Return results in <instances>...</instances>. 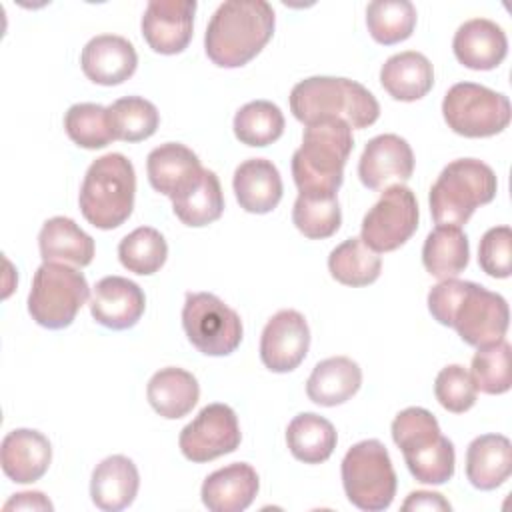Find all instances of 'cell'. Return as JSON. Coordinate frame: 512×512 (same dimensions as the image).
Masks as SVG:
<instances>
[{"label":"cell","mask_w":512,"mask_h":512,"mask_svg":"<svg viewBox=\"0 0 512 512\" xmlns=\"http://www.w3.org/2000/svg\"><path fill=\"white\" fill-rule=\"evenodd\" d=\"M478 264L492 278H508L512 272V230L494 226L484 232L478 246Z\"/></svg>","instance_id":"42"},{"label":"cell","mask_w":512,"mask_h":512,"mask_svg":"<svg viewBox=\"0 0 512 512\" xmlns=\"http://www.w3.org/2000/svg\"><path fill=\"white\" fill-rule=\"evenodd\" d=\"M64 128L68 138L86 150H98L114 140L108 108L94 102L72 104L64 114Z\"/></svg>","instance_id":"39"},{"label":"cell","mask_w":512,"mask_h":512,"mask_svg":"<svg viewBox=\"0 0 512 512\" xmlns=\"http://www.w3.org/2000/svg\"><path fill=\"white\" fill-rule=\"evenodd\" d=\"M196 0H150L142 16V36L158 54H178L194 30Z\"/></svg>","instance_id":"15"},{"label":"cell","mask_w":512,"mask_h":512,"mask_svg":"<svg viewBox=\"0 0 512 512\" xmlns=\"http://www.w3.org/2000/svg\"><path fill=\"white\" fill-rule=\"evenodd\" d=\"M182 326L190 344L206 356H228L242 342V320L236 310L210 292H188Z\"/></svg>","instance_id":"11"},{"label":"cell","mask_w":512,"mask_h":512,"mask_svg":"<svg viewBox=\"0 0 512 512\" xmlns=\"http://www.w3.org/2000/svg\"><path fill=\"white\" fill-rule=\"evenodd\" d=\"M168 256L164 236L152 226H140L126 234L118 244L120 264L134 274L150 276L158 272Z\"/></svg>","instance_id":"38"},{"label":"cell","mask_w":512,"mask_h":512,"mask_svg":"<svg viewBox=\"0 0 512 512\" xmlns=\"http://www.w3.org/2000/svg\"><path fill=\"white\" fill-rule=\"evenodd\" d=\"M328 270L334 280L346 286H368L378 280L382 260L362 238H348L328 256Z\"/></svg>","instance_id":"32"},{"label":"cell","mask_w":512,"mask_h":512,"mask_svg":"<svg viewBox=\"0 0 512 512\" xmlns=\"http://www.w3.org/2000/svg\"><path fill=\"white\" fill-rule=\"evenodd\" d=\"M352 148V128L344 120L324 118L308 124L302 144L292 156V176L298 192L336 194Z\"/></svg>","instance_id":"3"},{"label":"cell","mask_w":512,"mask_h":512,"mask_svg":"<svg viewBox=\"0 0 512 512\" xmlns=\"http://www.w3.org/2000/svg\"><path fill=\"white\" fill-rule=\"evenodd\" d=\"M234 134L246 146H268L284 132V114L270 100L244 104L234 116Z\"/></svg>","instance_id":"37"},{"label":"cell","mask_w":512,"mask_h":512,"mask_svg":"<svg viewBox=\"0 0 512 512\" xmlns=\"http://www.w3.org/2000/svg\"><path fill=\"white\" fill-rule=\"evenodd\" d=\"M80 64L86 78L94 84L116 86L134 74L138 54L132 42L124 36L98 34L82 48Z\"/></svg>","instance_id":"19"},{"label":"cell","mask_w":512,"mask_h":512,"mask_svg":"<svg viewBox=\"0 0 512 512\" xmlns=\"http://www.w3.org/2000/svg\"><path fill=\"white\" fill-rule=\"evenodd\" d=\"M498 180L494 170L476 158H458L442 168L430 188V212L436 224L462 226L474 210L494 200Z\"/></svg>","instance_id":"7"},{"label":"cell","mask_w":512,"mask_h":512,"mask_svg":"<svg viewBox=\"0 0 512 512\" xmlns=\"http://www.w3.org/2000/svg\"><path fill=\"white\" fill-rule=\"evenodd\" d=\"M150 406L168 420L186 416L200 398V386L188 370L168 366L158 370L146 386Z\"/></svg>","instance_id":"29"},{"label":"cell","mask_w":512,"mask_h":512,"mask_svg":"<svg viewBox=\"0 0 512 512\" xmlns=\"http://www.w3.org/2000/svg\"><path fill=\"white\" fill-rule=\"evenodd\" d=\"M428 310L436 322L450 326L470 346H486L508 330L506 300L470 280H440L428 292Z\"/></svg>","instance_id":"1"},{"label":"cell","mask_w":512,"mask_h":512,"mask_svg":"<svg viewBox=\"0 0 512 512\" xmlns=\"http://www.w3.org/2000/svg\"><path fill=\"white\" fill-rule=\"evenodd\" d=\"M274 24V10L264 0L222 2L208 22L204 50L216 66H244L268 44Z\"/></svg>","instance_id":"2"},{"label":"cell","mask_w":512,"mask_h":512,"mask_svg":"<svg viewBox=\"0 0 512 512\" xmlns=\"http://www.w3.org/2000/svg\"><path fill=\"white\" fill-rule=\"evenodd\" d=\"M90 296L82 272L62 262H42L32 278L28 312L32 320L48 330L70 326Z\"/></svg>","instance_id":"8"},{"label":"cell","mask_w":512,"mask_h":512,"mask_svg":"<svg viewBox=\"0 0 512 512\" xmlns=\"http://www.w3.org/2000/svg\"><path fill=\"white\" fill-rule=\"evenodd\" d=\"M402 510H452V506L438 492L416 490L408 494V498L402 504Z\"/></svg>","instance_id":"43"},{"label":"cell","mask_w":512,"mask_h":512,"mask_svg":"<svg viewBox=\"0 0 512 512\" xmlns=\"http://www.w3.org/2000/svg\"><path fill=\"white\" fill-rule=\"evenodd\" d=\"M380 84L394 100L414 102L432 90L434 68L422 52L404 50L382 64Z\"/></svg>","instance_id":"26"},{"label":"cell","mask_w":512,"mask_h":512,"mask_svg":"<svg viewBox=\"0 0 512 512\" xmlns=\"http://www.w3.org/2000/svg\"><path fill=\"white\" fill-rule=\"evenodd\" d=\"M146 308L142 288L124 276H104L96 282L90 298L92 318L110 330L136 326Z\"/></svg>","instance_id":"17"},{"label":"cell","mask_w":512,"mask_h":512,"mask_svg":"<svg viewBox=\"0 0 512 512\" xmlns=\"http://www.w3.org/2000/svg\"><path fill=\"white\" fill-rule=\"evenodd\" d=\"M370 36L384 46L410 38L416 26V8L408 0H374L366 6Z\"/></svg>","instance_id":"36"},{"label":"cell","mask_w":512,"mask_h":512,"mask_svg":"<svg viewBox=\"0 0 512 512\" xmlns=\"http://www.w3.org/2000/svg\"><path fill=\"white\" fill-rule=\"evenodd\" d=\"M258 488L256 470L246 462H234L208 474L200 496L212 512H242L254 502Z\"/></svg>","instance_id":"22"},{"label":"cell","mask_w":512,"mask_h":512,"mask_svg":"<svg viewBox=\"0 0 512 512\" xmlns=\"http://www.w3.org/2000/svg\"><path fill=\"white\" fill-rule=\"evenodd\" d=\"M442 116L448 128L466 138L500 134L510 124V100L502 92L474 82H458L442 100Z\"/></svg>","instance_id":"10"},{"label":"cell","mask_w":512,"mask_h":512,"mask_svg":"<svg viewBox=\"0 0 512 512\" xmlns=\"http://www.w3.org/2000/svg\"><path fill=\"white\" fill-rule=\"evenodd\" d=\"M38 248L44 262L88 266L94 258V240L72 218L52 216L38 234Z\"/></svg>","instance_id":"27"},{"label":"cell","mask_w":512,"mask_h":512,"mask_svg":"<svg viewBox=\"0 0 512 512\" xmlns=\"http://www.w3.org/2000/svg\"><path fill=\"white\" fill-rule=\"evenodd\" d=\"M418 202L404 184L388 186L362 218V242L374 252L400 248L418 228Z\"/></svg>","instance_id":"12"},{"label":"cell","mask_w":512,"mask_h":512,"mask_svg":"<svg viewBox=\"0 0 512 512\" xmlns=\"http://www.w3.org/2000/svg\"><path fill=\"white\" fill-rule=\"evenodd\" d=\"M342 486L348 500L366 512L386 510L396 496V472L380 440L354 444L342 460Z\"/></svg>","instance_id":"9"},{"label":"cell","mask_w":512,"mask_h":512,"mask_svg":"<svg viewBox=\"0 0 512 512\" xmlns=\"http://www.w3.org/2000/svg\"><path fill=\"white\" fill-rule=\"evenodd\" d=\"M242 434L236 412L220 402L204 406L180 432L178 446L192 462H210L240 446Z\"/></svg>","instance_id":"13"},{"label":"cell","mask_w":512,"mask_h":512,"mask_svg":"<svg viewBox=\"0 0 512 512\" xmlns=\"http://www.w3.org/2000/svg\"><path fill=\"white\" fill-rule=\"evenodd\" d=\"M470 260L468 238L460 226L438 224L424 240L422 264L438 280L456 278Z\"/></svg>","instance_id":"30"},{"label":"cell","mask_w":512,"mask_h":512,"mask_svg":"<svg viewBox=\"0 0 512 512\" xmlns=\"http://www.w3.org/2000/svg\"><path fill=\"white\" fill-rule=\"evenodd\" d=\"M392 440L418 482L438 486L454 476V444L440 434L438 420L426 408L410 406L398 412L392 420Z\"/></svg>","instance_id":"6"},{"label":"cell","mask_w":512,"mask_h":512,"mask_svg":"<svg viewBox=\"0 0 512 512\" xmlns=\"http://www.w3.org/2000/svg\"><path fill=\"white\" fill-rule=\"evenodd\" d=\"M146 172L152 188L174 200L198 184L204 168L188 146L166 142L148 154Z\"/></svg>","instance_id":"18"},{"label":"cell","mask_w":512,"mask_h":512,"mask_svg":"<svg viewBox=\"0 0 512 512\" xmlns=\"http://www.w3.org/2000/svg\"><path fill=\"white\" fill-rule=\"evenodd\" d=\"M360 384V366L348 356H332L314 366L306 382V394L318 406H338L350 400Z\"/></svg>","instance_id":"28"},{"label":"cell","mask_w":512,"mask_h":512,"mask_svg":"<svg viewBox=\"0 0 512 512\" xmlns=\"http://www.w3.org/2000/svg\"><path fill=\"white\" fill-rule=\"evenodd\" d=\"M108 122L114 140L140 142L156 132L160 114L150 100L140 96H126L108 106Z\"/></svg>","instance_id":"34"},{"label":"cell","mask_w":512,"mask_h":512,"mask_svg":"<svg viewBox=\"0 0 512 512\" xmlns=\"http://www.w3.org/2000/svg\"><path fill=\"white\" fill-rule=\"evenodd\" d=\"M52 460L50 440L30 428H16L8 432L0 448V464L4 474L18 482L30 484L40 480Z\"/></svg>","instance_id":"21"},{"label":"cell","mask_w":512,"mask_h":512,"mask_svg":"<svg viewBox=\"0 0 512 512\" xmlns=\"http://www.w3.org/2000/svg\"><path fill=\"white\" fill-rule=\"evenodd\" d=\"M310 348V328L306 318L296 310L276 312L260 336V360L278 374L292 372L306 358Z\"/></svg>","instance_id":"14"},{"label":"cell","mask_w":512,"mask_h":512,"mask_svg":"<svg viewBox=\"0 0 512 512\" xmlns=\"http://www.w3.org/2000/svg\"><path fill=\"white\" fill-rule=\"evenodd\" d=\"M294 226L312 240L332 236L342 224V212L336 194L300 192L292 208Z\"/></svg>","instance_id":"35"},{"label":"cell","mask_w":512,"mask_h":512,"mask_svg":"<svg viewBox=\"0 0 512 512\" xmlns=\"http://www.w3.org/2000/svg\"><path fill=\"white\" fill-rule=\"evenodd\" d=\"M512 474V444L502 434H482L468 444L466 478L478 490H494Z\"/></svg>","instance_id":"25"},{"label":"cell","mask_w":512,"mask_h":512,"mask_svg":"<svg viewBox=\"0 0 512 512\" xmlns=\"http://www.w3.org/2000/svg\"><path fill=\"white\" fill-rule=\"evenodd\" d=\"M454 56L470 70H492L508 54V38L500 24L472 18L458 26L452 40Z\"/></svg>","instance_id":"20"},{"label":"cell","mask_w":512,"mask_h":512,"mask_svg":"<svg viewBox=\"0 0 512 512\" xmlns=\"http://www.w3.org/2000/svg\"><path fill=\"white\" fill-rule=\"evenodd\" d=\"M172 210L186 226H206L218 220L224 212V196L218 176L204 168L202 178L188 192L172 200Z\"/></svg>","instance_id":"33"},{"label":"cell","mask_w":512,"mask_h":512,"mask_svg":"<svg viewBox=\"0 0 512 512\" xmlns=\"http://www.w3.org/2000/svg\"><path fill=\"white\" fill-rule=\"evenodd\" d=\"M336 430L330 420L314 412L294 416L286 428V444L292 456L304 464L328 460L336 448Z\"/></svg>","instance_id":"31"},{"label":"cell","mask_w":512,"mask_h":512,"mask_svg":"<svg viewBox=\"0 0 512 512\" xmlns=\"http://www.w3.org/2000/svg\"><path fill=\"white\" fill-rule=\"evenodd\" d=\"M470 376L476 390L484 394H504L512 386L510 374V344L502 338L498 342L480 346L472 358Z\"/></svg>","instance_id":"40"},{"label":"cell","mask_w":512,"mask_h":512,"mask_svg":"<svg viewBox=\"0 0 512 512\" xmlns=\"http://www.w3.org/2000/svg\"><path fill=\"white\" fill-rule=\"evenodd\" d=\"M434 394L442 408L454 414H462L476 404V384L470 372L460 364H450L442 368L434 382Z\"/></svg>","instance_id":"41"},{"label":"cell","mask_w":512,"mask_h":512,"mask_svg":"<svg viewBox=\"0 0 512 512\" xmlns=\"http://www.w3.org/2000/svg\"><path fill=\"white\" fill-rule=\"evenodd\" d=\"M414 172L410 144L398 134H380L368 140L358 160L360 182L370 190H382L406 182Z\"/></svg>","instance_id":"16"},{"label":"cell","mask_w":512,"mask_h":512,"mask_svg":"<svg viewBox=\"0 0 512 512\" xmlns=\"http://www.w3.org/2000/svg\"><path fill=\"white\" fill-rule=\"evenodd\" d=\"M232 188L240 208L250 214L272 212L282 198L280 172L266 158L244 160L234 170Z\"/></svg>","instance_id":"24"},{"label":"cell","mask_w":512,"mask_h":512,"mask_svg":"<svg viewBox=\"0 0 512 512\" xmlns=\"http://www.w3.org/2000/svg\"><path fill=\"white\" fill-rule=\"evenodd\" d=\"M290 110L302 124L340 118L350 128H368L380 116L374 94L350 78L310 76L290 92Z\"/></svg>","instance_id":"4"},{"label":"cell","mask_w":512,"mask_h":512,"mask_svg":"<svg viewBox=\"0 0 512 512\" xmlns=\"http://www.w3.org/2000/svg\"><path fill=\"white\" fill-rule=\"evenodd\" d=\"M134 196L136 174L132 162L120 152H110L88 166L78 204L86 222L100 230H112L132 214Z\"/></svg>","instance_id":"5"},{"label":"cell","mask_w":512,"mask_h":512,"mask_svg":"<svg viewBox=\"0 0 512 512\" xmlns=\"http://www.w3.org/2000/svg\"><path fill=\"white\" fill-rule=\"evenodd\" d=\"M52 502L42 492H20L14 494L6 504L4 510H52Z\"/></svg>","instance_id":"44"},{"label":"cell","mask_w":512,"mask_h":512,"mask_svg":"<svg viewBox=\"0 0 512 512\" xmlns=\"http://www.w3.org/2000/svg\"><path fill=\"white\" fill-rule=\"evenodd\" d=\"M140 486L136 464L122 454L104 458L92 472L90 496L92 502L104 512H118L128 508Z\"/></svg>","instance_id":"23"}]
</instances>
